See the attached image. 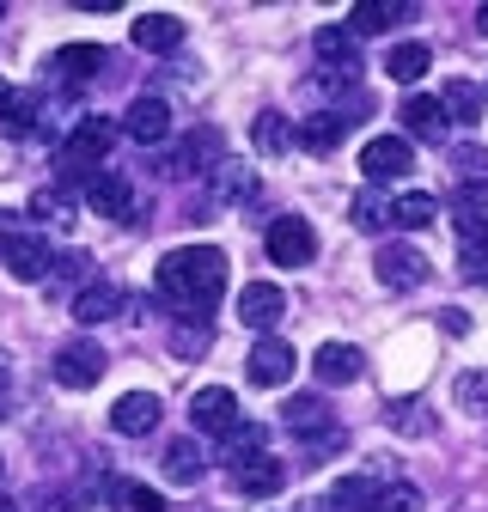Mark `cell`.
<instances>
[{
  "label": "cell",
  "instance_id": "obj_1",
  "mask_svg": "<svg viewBox=\"0 0 488 512\" xmlns=\"http://www.w3.org/2000/svg\"><path fill=\"white\" fill-rule=\"evenodd\" d=\"M153 287L177 317H208L226 293V256L214 244H177V250L159 256Z\"/></svg>",
  "mask_w": 488,
  "mask_h": 512
},
{
  "label": "cell",
  "instance_id": "obj_2",
  "mask_svg": "<svg viewBox=\"0 0 488 512\" xmlns=\"http://www.w3.org/2000/svg\"><path fill=\"white\" fill-rule=\"evenodd\" d=\"M110 147H116V128L104 122V116H86L74 135H68V147H61V171L68 177H104V159H110Z\"/></svg>",
  "mask_w": 488,
  "mask_h": 512
},
{
  "label": "cell",
  "instance_id": "obj_3",
  "mask_svg": "<svg viewBox=\"0 0 488 512\" xmlns=\"http://www.w3.org/2000/svg\"><path fill=\"white\" fill-rule=\"evenodd\" d=\"M263 250H269V263H275V269H305V263L318 256V232H312V220L281 214V220H269Z\"/></svg>",
  "mask_w": 488,
  "mask_h": 512
},
{
  "label": "cell",
  "instance_id": "obj_4",
  "mask_svg": "<svg viewBox=\"0 0 488 512\" xmlns=\"http://www.w3.org/2000/svg\"><path fill=\"white\" fill-rule=\"evenodd\" d=\"M360 171H366V183H403L415 171V147L403 135H373L360 147Z\"/></svg>",
  "mask_w": 488,
  "mask_h": 512
},
{
  "label": "cell",
  "instance_id": "obj_5",
  "mask_svg": "<svg viewBox=\"0 0 488 512\" xmlns=\"http://www.w3.org/2000/svg\"><path fill=\"white\" fill-rule=\"evenodd\" d=\"M373 275H379L391 293H409V287L427 281V256H421L415 244H385V250L373 256Z\"/></svg>",
  "mask_w": 488,
  "mask_h": 512
},
{
  "label": "cell",
  "instance_id": "obj_6",
  "mask_svg": "<svg viewBox=\"0 0 488 512\" xmlns=\"http://www.w3.org/2000/svg\"><path fill=\"white\" fill-rule=\"evenodd\" d=\"M55 384H68V391H86V384L104 378V348L98 342H68V348H55Z\"/></svg>",
  "mask_w": 488,
  "mask_h": 512
},
{
  "label": "cell",
  "instance_id": "obj_7",
  "mask_svg": "<svg viewBox=\"0 0 488 512\" xmlns=\"http://www.w3.org/2000/svg\"><path fill=\"white\" fill-rule=\"evenodd\" d=\"M0 269H7L13 281H49L55 256H49V244H43V238L13 232V238H7V250H0Z\"/></svg>",
  "mask_w": 488,
  "mask_h": 512
},
{
  "label": "cell",
  "instance_id": "obj_8",
  "mask_svg": "<svg viewBox=\"0 0 488 512\" xmlns=\"http://www.w3.org/2000/svg\"><path fill=\"white\" fill-rule=\"evenodd\" d=\"M190 421H196L202 433H232V427H238V397L226 391V384H202L196 403H190Z\"/></svg>",
  "mask_w": 488,
  "mask_h": 512
},
{
  "label": "cell",
  "instance_id": "obj_9",
  "mask_svg": "<svg viewBox=\"0 0 488 512\" xmlns=\"http://www.w3.org/2000/svg\"><path fill=\"white\" fill-rule=\"evenodd\" d=\"M281 311H287V293L269 287V281H251L238 293V317H244V330H275L281 324Z\"/></svg>",
  "mask_w": 488,
  "mask_h": 512
},
{
  "label": "cell",
  "instance_id": "obj_10",
  "mask_svg": "<svg viewBox=\"0 0 488 512\" xmlns=\"http://www.w3.org/2000/svg\"><path fill=\"white\" fill-rule=\"evenodd\" d=\"M110 427H116V433H129V439H147V433L159 427V397H153V391L116 397V403H110Z\"/></svg>",
  "mask_w": 488,
  "mask_h": 512
},
{
  "label": "cell",
  "instance_id": "obj_11",
  "mask_svg": "<svg viewBox=\"0 0 488 512\" xmlns=\"http://www.w3.org/2000/svg\"><path fill=\"white\" fill-rule=\"evenodd\" d=\"M312 372H318V384H354L360 372H366V360H360V348L354 342H324L318 354H312Z\"/></svg>",
  "mask_w": 488,
  "mask_h": 512
},
{
  "label": "cell",
  "instance_id": "obj_12",
  "mask_svg": "<svg viewBox=\"0 0 488 512\" xmlns=\"http://www.w3.org/2000/svg\"><path fill=\"white\" fill-rule=\"evenodd\" d=\"M312 49H318V61H324L330 74H342V80H354V74H360V49H354V31H342V25H318Z\"/></svg>",
  "mask_w": 488,
  "mask_h": 512
},
{
  "label": "cell",
  "instance_id": "obj_13",
  "mask_svg": "<svg viewBox=\"0 0 488 512\" xmlns=\"http://www.w3.org/2000/svg\"><path fill=\"white\" fill-rule=\"evenodd\" d=\"M129 202H135V189H129L122 171H104V177L86 183V208L104 214V220H129Z\"/></svg>",
  "mask_w": 488,
  "mask_h": 512
},
{
  "label": "cell",
  "instance_id": "obj_14",
  "mask_svg": "<svg viewBox=\"0 0 488 512\" xmlns=\"http://www.w3.org/2000/svg\"><path fill=\"white\" fill-rule=\"evenodd\" d=\"M122 128H129L141 147H159V141L171 135V104H165V98H135L129 116H122Z\"/></svg>",
  "mask_w": 488,
  "mask_h": 512
},
{
  "label": "cell",
  "instance_id": "obj_15",
  "mask_svg": "<svg viewBox=\"0 0 488 512\" xmlns=\"http://www.w3.org/2000/svg\"><path fill=\"white\" fill-rule=\"evenodd\" d=\"M244 366H251V384L275 391V384H287V378H293V348H287V342H275V336H263Z\"/></svg>",
  "mask_w": 488,
  "mask_h": 512
},
{
  "label": "cell",
  "instance_id": "obj_16",
  "mask_svg": "<svg viewBox=\"0 0 488 512\" xmlns=\"http://www.w3.org/2000/svg\"><path fill=\"white\" fill-rule=\"evenodd\" d=\"M232 482H238V494H244V500H269V494H281L287 464L263 452V458H251V464H238V470H232Z\"/></svg>",
  "mask_w": 488,
  "mask_h": 512
},
{
  "label": "cell",
  "instance_id": "obj_17",
  "mask_svg": "<svg viewBox=\"0 0 488 512\" xmlns=\"http://www.w3.org/2000/svg\"><path fill=\"white\" fill-rule=\"evenodd\" d=\"M129 43H135V49H153V55H159V49H177V43H183V19H177V13H141V19L129 25Z\"/></svg>",
  "mask_w": 488,
  "mask_h": 512
},
{
  "label": "cell",
  "instance_id": "obj_18",
  "mask_svg": "<svg viewBox=\"0 0 488 512\" xmlns=\"http://www.w3.org/2000/svg\"><path fill=\"white\" fill-rule=\"evenodd\" d=\"M251 141H257V153H263V159H281V153H293V147H299V122H287L281 110H263V116H257V128H251Z\"/></svg>",
  "mask_w": 488,
  "mask_h": 512
},
{
  "label": "cell",
  "instance_id": "obj_19",
  "mask_svg": "<svg viewBox=\"0 0 488 512\" xmlns=\"http://www.w3.org/2000/svg\"><path fill=\"white\" fill-rule=\"evenodd\" d=\"M116 311H122V287H110V281H86L74 293V317H80V324H110Z\"/></svg>",
  "mask_w": 488,
  "mask_h": 512
},
{
  "label": "cell",
  "instance_id": "obj_20",
  "mask_svg": "<svg viewBox=\"0 0 488 512\" xmlns=\"http://www.w3.org/2000/svg\"><path fill=\"white\" fill-rule=\"evenodd\" d=\"M98 68H104V49L98 43H68V49L49 55V74L55 80H92Z\"/></svg>",
  "mask_w": 488,
  "mask_h": 512
},
{
  "label": "cell",
  "instance_id": "obj_21",
  "mask_svg": "<svg viewBox=\"0 0 488 512\" xmlns=\"http://www.w3.org/2000/svg\"><path fill=\"white\" fill-rule=\"evenodd\" d=\"M415 7H403V0H360L354 7V19H348V31L354 37H379V31H391L397 19H409Z\"/></svg>",
  "mask_w": 488,
  "mask_h": 512
},
{
  "label": "cell",
  "instance_id": "obj_22",
  "mask_svg": "<svg viewBox=\"0 0 488 512\" xmlns=\"http://www.w3.org/2000/svg\"><path fill=\"white\" fill-rule=\"evenodd\" d=\"M440 110H446V122H482L488 92L470 86V80H446V86H440Z\"/></svg>",
  "mask_w": 488,
  "mask_h": 512
},
{
  "label": "cell",
  "instance_id": "obj_23",
  "mask_svg": "<svg viewBox=\"0 0 488 512\" xmlns=\"http://www.w3.org/2000/svg\"><path fill=\"white\" fill-rule=\"evenodd\" d=\"M452 226L464 244H482L488 238V189H464V196L452 202Z\"/></svg>",
  "mask_w": 488,
  "mask_h": 512
},
{
  "label": "cell",
  "instance_id": "obj_24",
  "mask_svg": "<svg viewBox=\"0 0 488 512\" xmlns=\"http://www.w3.org/2000/svg\"><path fill=\"white\" fill-rule=\"evenodd\" d=\"M214 153H220V135H214V128H202V135H190V141H183L171 159H165V171L171 177H190V171H208L214 165Z\"/></svg>",
  "mask_w": 488,
  "mask_h": 512
},
{
  "label": "cell",
  "instance_id": "obj_25",
  "mask_svg": "<svg viewBox=\"0 0 488 512\" xmlns=\"http://www.w3.org/2000/svg\"><path fill=\"white\" fill-rule=\"evenodd\" d=\"M403 128H409V135L415 141H440L446 135V110H440V98H403Z\"/></svg>",
  "mask_w": 488,
  "mask_h": 512
},
{
  "label": "cell",
  "instance_id": "obj_26",
  "mask_svg": "<svg viewBox=\"0 0 488 512\" xmlns=\"http://www.w3.org/2000/svg\"><path fill=\"white\" fill-rule=\"evenodd\" d=\"M342 128H348L342 110H318V116H305V122H299V147H305V153H336Z\"/></svg>",
  "mask_w": 488,
  "mask_h": 512
},
{
  "label": "cell",
  "instance_id": "obj_27",
  "mask_svg": "<svg viewBox=\"0 0 488 512\" xmlns=\"http://www.w3.org/2000/svg\"><path fill=\"white\" fill-rule=\"evenodd\" d=\"M330 506L336 512H385V488L366 482V476H348V482L330 488Z\"/></svg>",
  "mask_w": 488,
  "mask_h": 512
},
{
  "label": "cell",
  "instance_id": "obj_28",
  "mask_svg": "<svg viewBox=\"0 0 488 512\" xmlns=\"http://www.w3.org/2000/svg\"><path fill=\"white\" fill-rule=\"evenodd\" d=\"M281 421H287L293 433H330L336 415H330L324 397H287V403H281Z\"/></svg>",
  "mask_w": 488,
  "mask_h": 512
},
{
  "label": "cell",
  "instance_id": "obj_29",
  "mask_svg": "<svg viewBox=\"0 0 488 512\" xmlns=\"http://www.w3.org/2000/svg\"><path fill=\"white\" fill-rule=\"evenodd\" d=\"M427 61H434V49H427V43H397V49L385 55V74H391L397 86H415V80L427 74Z\"/></svg>",
  "mask_w": 488,
  "mask_h": 512
},
{
  "label": "cell",
  "instance_id": "obj_30",
  "mask_svg": "<svg viewBox=\"0 0 488 512\" xmlns=\"http://www.w3.org/2000/svg\"><path fill=\"white\" fill-rule=\"evenodd\" d=\"M202 470H208V458L196 452V439H171V445H165V476H171V482L190 488V482H202Z\"/></svg>",
  "mask_w": 488,
  "mask_h": 512
},
{
  "label": "cell",
  "instance_id": "obj_31",
  "mask_svg": "<svg viewBox=\"0 0 488 512\" xmlns=\"http://www.w3.org/2000/svg\"><path fill=\"white\" fill-rule=\"evenodd\" d=\"M391 220H397L403 232H421V226H434V220H440V202H434V196H421V189H409V196L391 202Z\"/></svg>",
  "mask_w": 488,
  "mask_h": 512
},
{
  "label": "cell",
  "instance_id": "obj_32",
  "mask_svg": "<svg viewBox=\"0 0 488 512\" xmlns=\"http://www.w3.org/2000/svg\"><path fill=\"white\" fill-rule=\"evenodd\" d=\"M116 512H165V500L147 482H116Z\"/></svg>",
  "mask_w": 488,
  "mask_h": 512
},
{
  "label": "cell",
  "instance_id": "obj_33",
  "mask_svg": "<svg viewBox=\"0 0 488 512\" xmlns=\"http://www.w3.org/2000/svg\"><path fill=\"white\" fill-rule=\"evenodd\" d=\"M452 397H458V403H464L470 415H482V409H488V372H458Z\"/></svg>",
  "mask_w": 488,
  "mask_h": 512
},
{
  "label": "cell",
  "instance_id": "obj_34",
  "mask_svg": "<svg viewBox=\"0 0 488 512\" xmlns=\"http://www.w3.org/2000/svg\"><path fill=\"white\" fill-rule=\"evenodd\" d=\"M452 165H458L464 189H488V153H482V147H458V153H452Z\"/></svg>",
  "mask_w": 488,
  "mask_h": 512
},
{
  "label": "cell",
  "instance_id": "obj_35",
  "mask_svg": "<svg viewBox=\"0 0 488 512\" xmlns=\"http://www.w3.org/2000/svg\"><path fill=\"white\" fill-rule=\"evenodd\" d=\"M458 275H464L470 287H488V238H482V244H464V250H458Z\"/></svg>",
  "mask_w": 488,
  "mask_h": 512
},
{
  "label": "cell",
  "instance_id": "obj_36",
  "mask_svg": "<svg viewBox=\"0 0 488 512\" xmlns=\"http://www.w3.org/2000/svg\"><path fill=\"white\" fill-rule=\"evenodd\" d=\"M31 214H37V220H55V226L74 220V208H68V196H61V189H37V196H31Z\"/></svg>",
  "mask_w": 488,
  "mask_h": 512
},
{
  "label": "cell",
  "instance_id": "obj_37",
  "mask_svg": "<svg viewBox=\"0 0 488 512\" xmlns=\"http://www.w3.org/2000/svg\"><path fill=\"white\" fill-rule=\"evenodd\" d=\"M0 128H7V135H31V128H37V98H31V92H19V98H13V110L0 116Z\"/></svg>",
  "mask_w": 488,
  "mask_h": 512
},
{
  "label": "cell",
  "instance_id": "obj_38",
  "mask_svg": "<svg viewBox=\"0 0 488 512\" xmlns=\"http://www.w3.org/2000/svg\"><path fill=\"white\" fill-rule=\"evenodd\" d=\"M354 226H360V232H385V226H391V208H385L379 196H354Z\"/></svg>",
  "mask_w": 488,
  "mask_h": 512
},
{
  "label": "cell",
  "instance_id": "obj_39",
  "mask_svg": "<svg viewBox=\"0 0 488 512\" xmlns=\"http://www.w3.org/2000/svg\"><path fill=\"white\" fill-rule=\"evenodd\" d=\"M427 500H421V488L415 482H391L385 488V512H421Z\"/></svg>",
  "mask_w": 488,
  "mask_h": 512
},
{
  "label": "cell",
  "instance_id": "obj_40",
  "mask_svg": "<svg viewBox=\"0 0 488 512\" xmlns=\"http://www.w3.org/2000/svg\"><path fill=\"white\" fill-rule=\"evenodd\" d=\"M251 189H257V177H251V171H226V183H220V196L232 202V196H251Z\"/></svg>",
  "mask_w": 488,
  "mask_h": 512
},
{
  "label": "cell",
  "instance_id": "obj_41",
  "mask_svg": "<svg viewBox=\"0 0 488 512\" xmlns=\"http://www.w3.org/2000/svg\"><path fill=\"white\" fill-rule=\"evenodd\" d=\"M7 238H13V214L0 208V250H7Z\"/></svg>",
  "mask_w": 488,
  "mask_h": 512
},
{
  "label": "cell",
  "instance_id": "obj_42",
  "mask_svg": "<svg viewBox=\"0 0 488 512\" xmlns=\"http://www.w3.org/2000/svg\"><path fill=\"white\" fill-rule=\"evenodd\" d=\"M13 98H19V92H13L7 80H0V116H7V110H13Z\"/></svg>",
  "mask_w": 488,
  "mask_h": 512
},
{
  "label": "cell",
  "instance_id": "obj_43",
  "mask_svg": "<svg viewBox=\"0 0 488 512\" xmlns=\"http://www.w3.org/2000/svg\"><path fill=\"white\" fill-rule=\"evenodd\" d=\"M0 415H7V360H0Z\"/></svg>",
  "mask_w": 488,
  "mask_h": 512
},
{
  "label": "cell",
  "instance_id": "obj_44",
  "mask_svg": "<svg viewBox=\"0 0 488 512\" xmlns=\"http://www.w3.org/2000/svg\"><path fill=\"white\" fill-rule=\"evenodd\" d=\"M476 31L488 37V0H482V7H476Z\"/></svg>",
  "mask_w": 488,
  "mask_h": 512
},
{
  "label": "cell",
  "instance_id": "obj_45",
  "mask_svg": "<svg viewBox=\"0 0 488 512\" xmlns=\"http://www.w3.org/2000/svg\"><path fill=\"white\" fill-rule=\"evenodd\" d=\"M0 512H13V500H7V494H0Z\"/></svg>",
  "mask_w": 488,
  "mask_h": 512
},
{
  "label": "cell",
  "instance_id": "obj_46",
  "mask_svg": "<svg viewBox=\"0 0 488 512\" xmlns=\"http://www.w3.org/2000/svg\"><path fill=\"white\" fill-rule=\"evenodd\" d=\"M0 13H7V7H0Z\"/></svg>",
  "mask_w": 488,
  "mask_h": 512
}]
</instances>
